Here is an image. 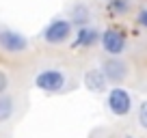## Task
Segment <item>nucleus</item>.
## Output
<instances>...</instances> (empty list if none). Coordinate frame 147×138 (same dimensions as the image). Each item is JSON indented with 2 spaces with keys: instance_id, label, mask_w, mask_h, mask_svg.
Here are the masks:
<instances>
[{
  "instance_id": "nucleus-1",
  "label": "nucleus",
  "mask_w": 147,
  "mask_h": 138,
  "mask_svg": "<svg viewBox=\"0 0 147 138\" xmlns=\"http://www.w3.org/2000/svg\"><path fill=\"white\" fill-rule=\"evenodd\" d=\"M74 37V26L69 19L65 17H54L48 22V26L43 28L41 39L48 43V46H63L69 39Z\"/></svg>"
},
{
  "instance_id": "nucleus-2",
  "label": "nucleus",
  "mask_w": 147,
  "mask_h": 138,
  "mask_svg": "<svg viewBox=\"0 0 147 138\" xmlns=\"http://www.w3.org/2000/svg\"><path fill=\"white\" fill-rule=\"evenodd\" d=\"M106 108H108L110 115H115V117H128L134 108L130 91L123 86H113L108 91V95H106Z\"/></svg>"
},
{
  "instance_id": "nucleus-3",
  "label": "nucleus",
  "mask_w": 147,
  "mask_h": 138,
  "mask_svg": "<svg viewBox=\"0 0 147 138\" xmlns=\"http://www.w3.org/2000/svg\"><path fill=\"white\" fill-rule=\"evenodd\" d=\"M32 82H35V88H39V91H43V93H61L63 86H65V82H67V78H65V74L61 69L48 67V69H41V71L35 76Z\"/></svg>"
},
{
  "instance_id": "nucleus-4",
  "label": "nucleus",
  "mask_w": 147,
  "mask_h": 138,
  "mask_svg": "<svg viewBox=\"0 0 147 138\" xmlns=\"http://www.w3.org/2000/svg\"><path fill=\"white\" fill-rule=\"evenodd\" d=\"M100 46L102 50L106 52V56H121L125 52V46H128V39L121 30L117 28H106L100 35Z\"/></svg>"
},
{
  "instance_id": "nucleus-5",
  "label": "nucleus",
  "mask_w": 147,
  "mask_h": 138,
  "mask_svg": "<svg viewBox=\"0 0 147 138\" xmlns=\"http://www.w3.org/2000/svg\"><path fill=\"white\" fill-rule=\"evenodd\" d=\"M30 41L24 32L13 30V28H0V48L9 54H22L28 50Z\"/></svg>"
},
{
  "instance_id": "nucleus-6",
  "label": "nucleus",
  "mask_w": 147,
  "mask_h": 138,
  "mask_svg": "<svg viewBox=\"0 0 147 138\" xmlns=\"http://www.w3.org/2000/svg\"><path fill=\"white\" fill-rule=\"evenodd\" d=\"M102 74L106 76L108 84H121L128 78V63L121 60V56H108L102 63Z\"/></svg>"
},
{
  "instance_id": "nucleus-7",
  "label": "nucleus",
  "mask_w": 147,
  "mask_h": 138,
  "mask_svg": "<svg viewBox=\"0 0 147 138\" xmlns=\"http://www.w3.org/2000/svg\"><path fill=\"white\" fill-rule=\"evenodd\" d=\"M100 35H102V30H97V28H93V26H80V28H76L74 41L69 43V46H71V50L93 48L95 43H100Z\"/></svg>"
},
{
  "instance_id": "nucleus-8",
  "label": "nucleus",
  "mask_w": 147,
  "mask_h": 138,
  "mask_svg": "<svg viewBox=\"0 0 147 138\" xmlns=\"http://www.w3.org/2000/svg\"><path fill=\"white\" fill-rule=\"evenodd\" d=\"M82 82L91 93H104L106 86H108V80H106V76L102 74V69H89L87 74H84Z\"/></svg>"
},
{
  "instance_id": "nucleus-9",
  "label": "nucleus",
  "mask_w": 147,
  "mask_h": 138,
  "mask_svg": "<svg viewBox=\"0 0 147 138\" xmlns=\"http://www.w3.org/2000/svg\"><path fill=\"white\" fill-rule=\"evenodd\" d=\"M89 19H91V9L84 2H76V5L69 7V22H71V26H76V28L89 26Z\"/></svg>"
},
{
  "instance_id": "nucleus-10",
  "label": "nucleus",
  "mask_w": 147,
  "mask_h": 138,
  "mask_svg": "<svg viewBox=\"0 0 147 138\" xmlns=\"http://www.w3.org/2000/svg\"><path fill=\"white\" fill-rule=\"evenodd\" d=\"M15 112V101L11 95H7V93H2L0 95V123H5V121H9L11 117H13Z\"/></svg>"
},
{
  "instance_id": "nucleus-11",
  "label": "nucleus",
  "mask_w": 147,
  "mask_h": 138,
  "mask_svg": "<svg viewBox=\"0 0 147 138\" xmlns=\"http://www.w3.org/2000/svg\"><path fill=\"white\" fill-rule=\"evenodd\" d=\"M108 9L113 11L115 15H125L130 11V0H110Z\"/></svg>"
},
{
  "instance_id": "nucleus-12",
  "label": "nucleus",
  "mask_w": 147,
  "mask_h": 138,
  "mask_svg": "<svg viewBox=\"0 0 147 138\" xmlns=\"http://www.w3.org/2000/svg\"><path fill=\"white\" fill-rule=\"evenodd\" d=\"M136 119H138V125L143 129H147V99L143 104H138V112H136Z\"/></svg>"
},
{
  "instance_id": "nucleus-13",
  "label": "nucleus",
  "mask_w": 147,
  "mask_h": 138,
  "mask_svg": "<svg viewBox=\"0 0 147 138\" xmlns=\"http://www.w3.org/2000/svg\"><path fill=\"white\" fill-rule=\"evenodd\" d=\"M136 24L147 30V9H141V11L136 13Z\"/></svg>"
},
{
  "instance_id": "nucleus-14",
  "label": "nucleus",
  "mask_w": 147,
  "mask_h": 138,
  "mask_svg": "<svg viewBox=\"0 0 147 138\" xmlns=\"http://www.w3.org/2000/svg\"><path fill=\"white\" fill-rule=\"evenodd\" d=\"M7 84H9V80H7V76L5 74H0V95L7 91Z\"/></svg>"
},
{
  "instance_id": "nucleus-15",
  "label": "nucleus",
  "mask_w": 147,
  "mask_h": 138,
  "mask_svg": "<svg viewBox=\"0 0 147 138\" xmlns=\"http://www.w3.org/2000/svg\"><path fill=\"white\" fill-rule=\"evenodd\" d=\"M125 138H136V136H125Z\"/></svg>"
}]
</instances>
